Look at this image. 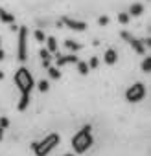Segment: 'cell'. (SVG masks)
<instances>
[{"label":"cell","instance_id":"obj_12","mask_svg":"<svg viewBox=\"0 0 151 156\" xmlns=\"http://www.w3.org/2000/svg\"><path fill=\"white\" fill-rule=\"evenodd\" d=\"M39 55H41V59H42V66H44V68H48V66L52 64V53H50L46 48H41Z\"/></svg>","mask_w":151,"mask_h":156},{"label":"cell","instance_id":"obj_25","mask_svg":"<svg viewBox=\"0 0 151 156\" xmlns=\"http://www.w3.org/2000/svg\"><path fill=\"white\" fill-rule=\"evenodd\" d=\"M142 44H144L145 48H149V46H151V39H149V35H147L145 39H142Z\"/></svg>","mask_w":151,"mask_h":156},{"label":"cell","instance_id":"obj_8","mask_svg":"<svg viewBox=\"0 0 151 156\" xmlns=\"http://www.w3.org/2000/svg\"><path fill=\"white\" fill-rule=\"evenodd\" d=\"M79 59L76 57V53H70V55H61L59 51L55 53V64H57V68H61V66H64V64H76Z\"/></svg>","mask_w":151,"mask_h":156},{"label":"cell","instance_id":"obj_3","mask_svg":"<svg viewBox=\"0 0 151 156\" xmlns=\"http://www.w3.org/2000/svg\"><path fill=\"white\" fill-rule=\"evenodd\" d=\"M13 79H15V85H17V88L20 90V94H30L31 88H33V85H35L33 75H31L30 70L24 68V66H20V68L15 72Z\"/></svg>","mask_w":151,"mask_h":156},{"label":"cell","instance_id":"obj_24","mask_svg":"<svg viewBox=\"0 0 151 156\" xmlns=\"http://www.w3.org/2000/svg\"><path fill=\"white\" fill-rule=\"evenodd\" d=\"M0 127H2V129H8L9 127V119L4 116V118H0Z\"/></svg>","mask_w":151,"mask_h":156},{"label":"cell","instance_id":"obj_27","mask_svg":"<svg viewBox=\"0 0 151 156\" xmlns=\"http://www.w3.org/2000/svg\"><path fill=\"white\" fill-rule=\"evenodd\" d=\"M2 140H4V129L0 127V141H2Z\"/></svg>","mask_w":151,"mask_h":156},{"label":"cell","instance_id":"obj_16","mask_svg":"<svg viewBox=\"0 0 151 156\" xmlns=\"http://www.w3.org/2000/svg\"><path fill=\"white\" fill-rule=\"evenodd\" d=\"M46 70H48V75L52 77V79H59V77H61V72H59L57 66H52V64H50Z\"/></svg>","mask_w":151,"mask_h":156},{"label":"cell","instance_id":"obj_5","mask_svg":"<svg viewBox=\"0 0 151 156\" xmlns=\"http://www.w3.org/2000/svg\"><path fill=\"white\" fill-rule=\"evenodd\" d=\"M145 98V87H144V83H134V85H131L129 88H127V92H125V99L129 101V103H138V101H142Z\"/></svg>","mask_w":151,"mask_h":156},{"label":"cell","instance_id":"obj_20","mask_svg":"<svg viewBox=\"0 0 151 156\" xmlns=\"http://www.w3.org/2000/svg\"><path fill=\"white\" fill-rule=\"evenodd\" d=\"M129 20H131L129 13H118V22H120V24H127Z\"/></svg>","mask_w":151,"mask_h":156},{"label":"cell","instance_id":"obj_10","mask_svg":"<svg viewBox=\"0 0 151 156\" xmlns=\"http://www.w3.org/2000/svg\"><path fill=\"white\" fill-rule=\"evenodd\" d=\"M103 61H105L107 64H114V62L118 61V51L112 50V48H109V50L105 51V55H103Z\"/></svg>","mask_w":151,"mask_h":156},{"label":"cell","instance_id":"obj_15","mask_svg":"<svg viewBox=\"0 0 151 156\" xmlns=\"http://www.w3.org/2000/svg\"><path fill=\"white\" fill-rule=\"evenodd\" d=\"M28 105H30V94H20V101H19V110L22 112V110H26L28 108Z\"/></svg>","mask_w":151,"mask_h":156},{"label":"cell","instance_id":"obj_4","mask_svg":"<svg viewBox=\"0 0 151 156\" xmlns=\"http://www.w3.org/2000/svg\"><path fill=\"white\" fill-rule=\"evenodd\" d=\"M19 46H17V59L24 62L28 59V28L20 26L19 30Z\"/></svg>","mask_w":151,"mask_h":156},{"label":"cell","instance_id":"obj_19","mask_svg":"<svg viewBox=\"0 0 151 156\" xmlns=\"http://www.w3.org/2000/svg\"><path fill=\"white\" fill-rule=\"evenodd\" d=\"M33 37H35V41H37V42H44V41H46V35H44V31H42V30H35Z\"/></svg>","mask_w":151,"mask_h":156},{"label":"cell","instance_id":"obj_7","mask_svg":"<svg viewBox=\"0 0 151 156\" xmlns=\"http://www.w3.org/2000/svg\"><path fill=\"white\" fill-rule=\"evenodd\" d=\"M61 24L66 26V28H70V30H74V31H85L87 30V24L83 20H76V19H70V17H63Z\"/></svg>","mask_w":151,"mask_h":156},{"label":"cell","instance_id":"obj_18","mask_svg":"<svg viewBox=\"0 0 151 156\" xmlns=\"http://www.w3.org/2000/svg\"><path fill=\"white\" fill-rule=\"evenodd\" d=\"M142 72H144V73H149V72H151V57H149V55L142 61Z\"/></svg>","mask_w":151,"mask_h":156},{"label":"cell","instance_id":"obj_22","mask_svg":"<svg viewBox=\"0 0 151 156\" xmlns=\"http://www.w3.org/2000/svg\"><path fill=\"white\" fill-rule=\"evenodd\" d=\"M87 64H89V68H98V64H100V59H98V57H90V61H89Z\"/></svg>","mask_w":151,"mask_h":156},{"label":"cell","instance_id":"obj_21","mask_svg":"<svg viewBox=\"0 0 151 156\" xmlns=\"http://www.w3.org/2000/svg\"><path fill=\"white\" fill-rule=\"evenodd\" d=\"M37 87H39V90H41V92H48V90H50V83H48L46 79L39 81V85H37Z\"/></svg>","mask_w":151,"mask_h":156},{"label":"cell","instance_id":"obj_29","mask_svg":"<svg viewBox=\"0 0 151 156\" xmlns=\"http://www.w3.org/2000/svg\"><path fill=\"white\" fill-rule=\"evenodd\" d=\"M64 156H74V154H64Z\"/></svg>","mask_w":151,"mask_h":156},{"label":"cell","instance_id":"obj_28","mask_svg":"<svg viewBox=\"0 0 151 156\" xmlns=\"http://www.w3.org/2000/svg\"><path fill=\"white\" fill-rule=\"evenodd\" d=\"M4 79V72H0V81H2Z\"/></svg>","mask_w":151,"mask_h":156},{"label":"cell","instance_id":"obj_30","mask_svg":"<svg viewBox=\"0 0 151 156\" xmlns=\"http://www.w3.org/2000/svg\"><path fill=\"white\" fill-rule=\"evenodd\" d=\"M0 44H2V37H0Z\"/></svg>","mask_w":151,"mask_h":156},{"label":"cell","instance_id":"obj_2","mask_svg":"<svg viewBox=\"0 0 151 156\" xmlns=\"http://www.w3.org/2000/svg\"><path fill=\"white\" fill-rule=\"evenodd\" d=\"M59 143H61L59 134H57V132H52V134H48L44 140L33 141V143H31V151H33L37 156H48Z\"/></svg>","mask_w":151,"mask_h":156},{"label":"cell","instance_id":"obj_17","mask_svg":"<svg viewBox=\"0 0 151 156\" xmlns=\"http://www.w3.org/2000/svg\"><path fill=\"white\" fill-rule=\"evenodd\" d=\"M76 66H78V70H79V73H81V75H87V73H89V70H90V68H89V64H87L85 61H78V62H76Z\"/></svg>","mask_w":151,"mask_h":156},{"label":"cell","instance_id":"obj_13","mask_svg":"<svg viewBox=\"0 0 151 156\" xmlns=\"http://www.w3.org/2000/svg\"><path fill=\"white\" fill-rule=\"evenodd\" d=\"M64 46H66V50H70L72 53H76V51H79V50L83 48V44H79L78 41H72V39L64 41Z\"/></svg>","mask_w":151,"mask_h":156},{"label":"cell","instance_id":"obj_11","mask_svg":"<svg viewBox=\"0 0 151 156\" xmlns=\"http://www.w3.org/2000/svg\"><path fill=\"white\" fill-rule=\"evenodd\" d=\"M0 22H4V24H13V22H15V15H11V13L6 11L4 8H0Z\"/></svg>","mask_w":151,"mask_h":156},{"label":"cell","instance_id":"obj_6","mask_svg":"<svg viewBox=\"0 0 151 156\" xmlns=\"http://www.w3.org/2000/svg\"><path fill=\"white\" fill-rule=\"evenodd\" d=\"M120 37H122L123 41H127V42L131 44V48H133L136 53H140V55H144V53H145V46L142 44V41H138L136 37H133L129 31H122V33H120Z\"/></svg>","mask_w":151,"mask_h":156},{"label":"cell","instance_id":"obj_14","mask_svg":"<svg viewBox=\"0 0 151 156\" xmlns=\"http://www.w3.org/2000/svg\"><path fill=\"white\" fill-rule=\"evenodd\" d=\"M144 13V6L142 4H131L129 8V17H140Z\"/></svg>","mask_w":151,"mask_h":156},{"label":"cell","instance_id":"obj_26","mask_svg":"<svg viewBox=\"0 0 151 156\" xmlns=\"http://www.w3.org/2000/svg\"><path fill=\"white\" fill-rule=\"evenodd\" d=\"M4 59H6V53H4L2 48H0V61H4Z\"/></svg>","mask_w":151,"mask_h":156},{"label":"cell","instance_id":"obj_9","mask_svg":"<svg viewBox=\"0 0 151 156\" xmlns=\"http://www.w3.org/2000/svg\"><path fill=\"white\" fill-rule=\"evenodd\" d=\"M44 42H46V50H48L52 55L59 51V44H57V39H55V37H46Z\"/></svg>","mask_w":151,"mask_h":156},{"label":"cell","instance_id":"obj_1","mask_svg":"<svg viewBox=\"0 0 151 156\" xmlns=\"http://www.w3.org/2000/svg\"><path fill=\"white\" fill-rule=\"evenodd\" d=\"M92 127L90 125H85L81 127V130L72 138V147H74V152L78 154H83L85 151H89V147H92Z\"/></svg>","mask_w":151,"mask_h":156},{"label":"cell","instance_id":"obj_23","mask_svg":"<svg viewBox=\"0 0 151 156\" xmlns=\"http://www.w3.org/2000/svg\"><path fill=\"white\" fill-rule=\"evenodd\" d=\"M98 24H100V26H107V24H109V17H107V15H101V17L98 19Z\"/></svg>","mask_w":151,"mask_h":156}]
</instances>
